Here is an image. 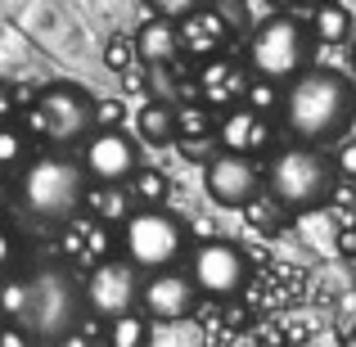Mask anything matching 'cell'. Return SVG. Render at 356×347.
<instances>
[{
    "instance_id": "6da1fadb",
    "label": "cell",
    "mask_w": 356,
    "mask_h": 347,
    "mask_svg": "<svg viewBox=\"0 0 356 347\" xmlns=\"http://www.w3.org/2000/svg\"><path fill=\"white\" fill-rule=\"evenodd\" d=\"M280 122L298 145H334L356 122V81L334 68H307L284 90Z\"/></svg>"
},
{
    "instance_id": "8fae6325",
    "label": "cell",
    "mask_w": 356,
    "mask_h": 347,
    "mask_svg": "<svg viewBox=\"0 0 356 347\" xmlns=\"http://www.w3.org/2000/svg\"><path fill=\"white\" fill-rule=\"evenodd\" d=\"M203 190H208V199L221 203V208H243V203H252L266 190V172L252 163V154H230V149H221V154L203 167Z\"/></svg>"
},
{
    "instance_id": "484cf974",
    "label": "cell",
    "mask_w": 356,
    "mask_h": 347,
    "mask_svg": "<svg viewBox=\"0 0 356 347\" xmlns=\"http://www.w3.org/2000/svg\"><path fill=\"white\" fill-rule=\"evenodd\" d=\"M181 154H185V158H190V163H199V167H208V163H212V158H217V154H221V149H217V136H185V140H181Z\"/></svg>"
},
{
    "instance_id": "ba28073f",
    "label": "cell",
    "mask_w": 356,
    "mask_h": 347,
    "mask_svg": "<svg viewBox=\"0 0 356 347\" xmlns=\"http://www.w3.org/2000/svg\"><path fill=\"white\" fill-rule=\"evenodd\" d=\"M86 284V307L104 321H122L140 307V293H145V271L127 257H104L90 266V275L81 280Z\"/></svg>"
},
{
    "instance_id": "44dd1931",
    "label": "cell",
    "mask_w": 356,
    "mask_h": 347,
    "mask_svg": "<svg viewBox=\"0 0 356 347\" xmlns=\"http://www.w3.org/2000/svg\"><path fill=\"white\" fill-rule=\"evenodd\" d=\"M149 343H154V321L145 312L108 321V347H149Z\"/></svg>"
},
{
    "instance_id": "2e32d148",
    "label": "cell",
    "mask_w": 356,
    "mask_h": 347,
    "mask_svg": "<svg viewBox=\"0 0 356 347\" xmlns=\"http://www.w3.org/2000/svg\"><path fill=\"white\" fill-rule=\"evenodd\" d=\"M226 32L230 27L217 9H199V14H190L181 23V50L199 54V59H212V54L221 50V41H226Z\"/></svg>"
},
{
    "instance_id": "5b68a950",
    "label": "cell",
    "mask_w": 356,
    "mask_h": 347,
    "mask_svg": "<svg viewBox=\"0 0 356 347\" xmlns=\"http://www.w3.org/2000/svg\"><path fill=\"white\" fill-rule=\"evenodd\" d=\"M312 27L298 23L293 14H270L252 27L248 36V63L257 81H275V86H293L307 72L312 59Z\"/></svg>"
},
{
    "instance_id": "d4e9b609",
    "label": "cell",
    "mask_w": 356,
    "mask_h": 347,
    "mask_svg": "<svg viewBox=\"0 0 356 347\" xmlns=\"http://www.w3.org/2000/svg\"><path fill=\"white\" fill-rule=\"evenodd\" d=\"M154 9V18H167V23H185L190 14H199L203 0H145Z\"/></svg>"
},
{
    "instance_id": "4316f807",
    "label": "cell",
    "mask_w": 356,
    "mask_h": 347,
    "mask_svg": "<svg viewBox=\"0 0 356 347\" xmlns=\"http://www.w3.org/2000/svg\"><path fill=\"white\" fill-rule=\"evenodd\" d=\"M5 316H9V325L23 316V275H9L5 280Z\"/></svg>"
},
{
    "instance_id": "9a60e30c",
    "label": "cell",
    "mask_w": 356,
    "mask_h": 347,
    "mask_svg": "<svg viewBox=\"0 0 356 347\" xmlns=\"http://www.w3.org/2000/svg\"><path fill=\"white\" fill-rule=\"evenodd\" d=\"M181 50V23H167V18H149L136 32V59L149 68H172V59Z\"/></svg>"
},
{
    "instance_id": "83f0119b",
    "label": "cell",
    "mask_w": 356,
    "mask_h": 347,
    "mask_svg": "<svg viewBox=\"0 0 356 347\" xmlns=\"http://www.w3.org/2000/svg\"><path fill=\"white\" fill-rule=\"evenodd\" d=\"M131 54H136V41H113V45H108V63H113V68L118 72H131Z\"/></svg>"
},
{
    "instance_id": "277c9868",
    "label": "cell",
    "mask_w": 356,
    "mask_h": 347,
    "mask_svg": "<svg viewBox=\"0 0 356 347\" xmlns=\"http://www.w3.org/2000/svg\"><path fill=\"white\" fill-rule=\"evenodd\" d=\"M14 190H18V203H23L32 217L59 226V221H72L86 208L95 185H90L86 167H81L77 158L54 149V154H36L32 163L14 176Z\"/></svg>"
},
{
    "instance_id": "603a6c76",
    "label": "cell",
    "mask_w": 356,
    "mask_h": 347,
    "mask_svg": "<svg viewBox=\"0 0 356 347\" xmlns=\"http://www.w3.org/2000/svg\"><path fill=\"white\" fill-rule=\"evenodd\" d=\"M176 113H181V140L185 136H217V127H221L208 104H181Z\"/></svg>"
},
{
    "instance_id": "7402d4cb",
    "label": "cell",
    "mask_w": 356,
    "mask_h": 347,
    "mask_svg": "<svg viewBox=\"0 0 356 347\" xmlns=\"http://www.w3.org/2000/svg\"><path fill=\"white\" fill-rule=\"evenodd\" d=\"M127 190H131V199H136V212L140 208H163V199H167V176L163 172H140Z\"/></svg>"
},
{
    "instance_id": "d6986e66",
    "label": "cell",
    "mask_w": 356,
    "mask_h": 347,
    "mask_svg": "<svg viewBox=\"0 0 356 347\" xmlns=\"http://www.w3.org/2000/svg\"><path fill=\"white\" fill-rule=\"evenodd\" d=\"M312 32H316V41H325V45H343L352 36V14L339 5V0H325V5H316V14H312Z\"/></svg>"
},
{
    "instance_id": "cb8c5ba5",
    "label": "cell",
    "mask_w": 356,
    "mask_h": 347,
    "mask_svg": "<svg viewBox=\"0 0 356 347\" xmlns=\"http://www.w3.org/2000/svg\"><path fill=\"white\" fill-rule=\"evenodd\" d=\"M284 90L289 86H275V81H257V77H252V90H248V99H243V104L257 108V113L266 118V113H275V108H284Z\"/></svg>"
},
{
    "instance_id": "f546056e",
    "label": "cell",
    "mask_w": 356,
    "mask_h": 347,
    "mask_svg": "<svg viewBox=\"0 0 356 347\" xmlns=\"http://www.w3.org/2000/svg\"><path fill=\"white\" fill-rule=\"evenodd\" d=\"M5 347H36V339L23 330V325H5Z\"/></svg>"
},
{
    "instance_id": "4fadbf2b",
    "label": "cell",
    "mask_w": 356,
    "mask_h": 347,
    "mask_svg": "<svg viewBox=\"0 0 356 347\" xmlns=\"http://www.w3.org/2000/svg\"><path fill=\"white\" fill-rule=\"evenodd\" d=\"M248 90H252V81H248V72L239 68V63H230V59H217V63H208V68L199 72V95H203V104L208 108H239L243 99H248Z\"/></svg>"
},
{
    "instance_id": "e0dca14e",
    "label": "cell",
    "mask_w": 356,
    "mask_h": 347,
    "mask_svg": "<svg viewBox=\"0 0 356 347\" xmlns=\"http://www.w3.org/2000/svg\"><path fill=\"white\" fill-rule=\"evenodd\" d=\"M90 217L95 221H104V226H127L131 217H136V199H131V190L127 185H95V190H90Z\"/></svg>"
},
{
    "instance_id": "ffe728a7",
    "label": "cell",
    "mask_w": 356,
    "mask_h": 347,
    "mask_svg": "<svg viewBox=\"0 0 356 347\" xmlns=\"http://www.w3.org/2000/svg\"><path fill=\"white\" fill-rule=\"evenodd\" d=\"M27 136H32V131H27L23 122H5V127H0V167L9 172V181L36 158V154H27Z\"/></svg>"
},
{
    "instance_id": "3957f363",
    "label": "cell",
    "mask_w": 356,
    "mask_h": 347,
    "mask_svg": "<svg viewBox=\"0 0 356 347\" xmlns=\"http://www.w3.org/2000/svg\"><path fill=\"white\" fill-rule=\"evenodd\" d=\"M339 181H343L339 163L316 145H284L266 163V194L289 217L325 208L334 199V190H339Z\"/></svg>"
},
{
    "instance_id": "7c38bea8",
    "label": "cell",
    "mask_w": 356,
    "mask_h": 347,
    "mask_svg": "<svg viewBox=\"0 0 356 347\" xmlns=\"http://www.w3.org/2000/svg\"><path fill=\"white\" fill-rule=\"evenodd\" d=\"M203 302L199 284H194L190 271H158V275H145V293H140V312L149 321H185L194 316Z\"/></svg>"
},
{
    "instance_id": "5bb4252c",
    "label": "cell",
    "mask_w": 356,
    "mask_h": 347,
    "mask_svg": "<svg viewBox=\"0 0 356 347\" xmlns=\"http://www.w3.org/2000/svg\"><path fill=\"white\" fill-rule=\"evenodd\" d=\"M217 140H221V149H230V154H257L261 145H270V122L261 118L257 108L239 104V108H230V113H221Z\"/></svg>"
},
{
    "instance_id": "9c48e42d",
    "label": "cell",
    "mask_w": 356,
    "mask_h": 347,
    "mask_svg": "<svg viewBox=\"0 0 356 347\" xmlns=\"http://www.w3.org/2000/svg\"><path fill=\"white\" fill-rule=\"evenodd\" d=\"M190 275L203 298H239L248 284V257L230 239H199L190 252Z\"/></svg>"
},
{
    "instance_id": "7a4b0ae2",
    "label": "cell",
    "mask_w": 356,
    "mask_h": 347,
    "mask_svg": "<svg viewBox=\"0 0 356 347\" xmlns=\"http://www.w3.org/2000/svg\"><path fill=\"white\" fill-rule=\"evenodd\" d=\"M86 312V284H77L63 266H32L23 275V316L14 325H23L36 343L59 347L81 330Z\"/></svg>"
},
{
    "instance_id": "1f68e13d",
    "label": "cell",
    "mask_w": 356,
    "mask_h": 347,
    "mask_svg": "<svg viewBox=\"0 0 356 347\" xmlns=\"http://www.w3.org/2000/svg\"><path fill=\"white\" fill-rule=\"evenodd\" d=\"M316 5H325V0H316Z\"/></svg>"
},
{
    "instance_id": "d6a6232c",
    "label": "cell",
    "mask_w": 356,
    "mask_h": 347,
    "mask_svg": "<svg viewBox=\"0 0 356 347\" xmlns=\"http://www.w3.org/2000/svg\"><path fill=\"white\" fill-rule=\"evenodd\" d=\"M217 5H221V0H217Z\"/></svg>"
},
{
    "instance_id": "4dcf8cb0",
    "label": "cell",
    "mask_w": 356,
    "mask_h": 347,
    "mask_svg": "<svg viewBox=\"0 0 356 347\" xmlns=\"http://www.w3.org/2000/svg\"><path fill=\"white\" fill-rule=\"evenodd\" d=\"M36 347H50V343H36Z\"/></svg>"
},
{
    "instance_id": "ac0fdd59",
    "label": "cell",
    "mask_w": 356,
    "mask_h": 347,
    "mask_svg": "<svg viewBox=\"0 0 356 347\" xmlns=\"http://www.w3.org/2000/svg\"><path fill=\"white\" fill-rule=\"evenodd\" d=\"M136 131L149 140V145H172L181 136V113L172 104H158V99H145V108L136 113Z\"/></svg>"
},
{
    "instance_id": "52a82bcc",
    "label": "cell",
    "mask_w": 356,
    "mask_h": 347,
    "mask_svg": "<svg viewBox=\"0 0 356 347\" xmlns=\"http://www.w3.org/2000/svg\"><path fill=\"white\" fill-rule=\"evenodd\" d=\"M99 122V104L90 99V90L72 86V81H54L32 99L27 113V131L45 136L50 145H72V140H90Z\"/></svg>"
},
{
    "instance_id": "8992f818",
    "label": "cell",
    "mask_w": 356,
    "mask_h": 347,
    "mask_svg": "<svg viewBox=\"0 0 356 347\" xmlns=\"http://www.w3.org/2000/svg\"><path fill=\"white\" fill-rule=\"evenodd\" d=\"M122 252L127 261H136L145 275L158 271H176V261L194 252L190 226L167 208H140L136 217L122 226Z\"/></svg>"
},
{
    "instance_id": "30bf717a",
    "label": "cell",
    "mask_w": 356,
    "mask_h": 347,
    "mask_svg": "<svg viewBox=\"0 0 356 347\" xmlns=\"http://www.w3.org/2000/svg\"><path fill=\"white\" fill-rule=\"evenodd\" d=\"M90 185H131L140 176V145L122 127H99L81 149Z\"/></svg>"
},
{
    "instance_id": "f1b7e54d",
    "label": "cell",
    "mask_w": 356,
    "mask_h": 347,
    "mask_svg": "<svg viewBox=\"0 0 356 347\" xmlns=\"http://www.w3.org/2000/svg\"><path fill=\"white\" fill-rule=\"evenodd\" d=\"M334 163H339V176H343V181H356V140H348V145L339 149V158H334Z\"/></svg>"
}]
</instances>
